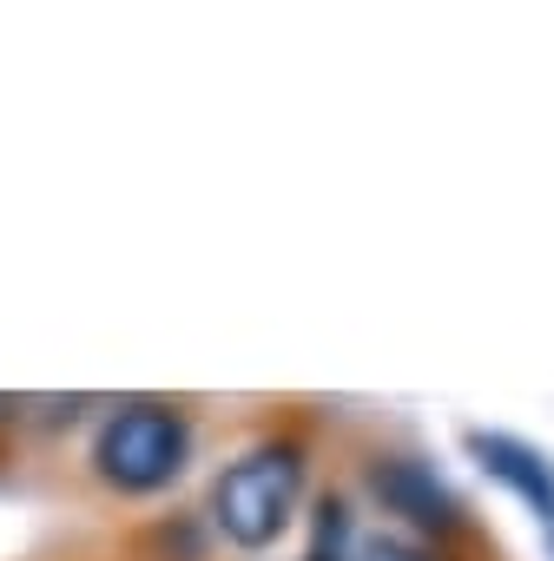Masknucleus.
I'll return each instance as SVG.
<instances>
[{"mask_svg":"<svg viewBox=\"0 0 554 561\" xmlns=\"http://www.w3.org/2000/svg\"><path fill=\"white\" fill-rule=\"evenodd\" d=\"M298 495H304V456L291 443H264L211 482V522L238 548H270L291 528Z\"/></svg>","mask_w":554,"mask_h":561,"instance_id":"obj_1","label":"nucleus"},{"mask_svg":"<svg viewBox=\"0 0 554 561\" xmlns=\"http://www.w3.org/2000/svg\"><path fill=\"white\" fill-rule=\"evenodd\" d=\"M185 456H192V430L172 403H126L100 423V443H93V469L119 495H152L178 482Z\"/></svg>","mask_w":554,"mask_h":561,"instance_id":"obj_2","label":"nucleus"},{"mask_svg":"<svg viewBox=\"0 0 554 561\" xmlns=\"http://www.w3.org/2000/svg\"><path fill=\"white\" fill-rule=\"evenodd\" d=\"M469 449H475V462L495 476V482H508L534 515H547L554 522V469H547V456H534L528 443H515V436H488V430H475L469 436Z\"/></svg>","mask_w":554,"mask_h":561,"instance_id":"obj_3","label":"nucleus"},{"mask_svg":"<svg viewBox=\"0 0 554 561\" xmlns=\"http://www.w3.org/2000/svg\"><path fill=\"white\" fill-rule=\"evenodd\" d=\"M377 495L396 502V508H403L409 522H423V528H449V522H455V502H449L442 482L423 476L416 462H383V469H377Z\"/></svg>","mask_w":554,"mask_h":561,"instance_id":"obj_4","label":"nucleus"},{"mask_svg":"<svg viewBox=\"0 0 554 561\" xmlns=\"http://www.w3.org/2000/svg\"><path fill=\"white\" fill-rule=\"evenodd\" d=\"M337 548H344V508H337V502H324V508H318V541H311V561H337Z\"/></svg>","mask_w":554,"mask_h":561,"instance_id":"obj_5","label":"nucleus"},{"mask_svg":"<svg viewBox=\"0 0 554 561\" xmlns=\"http://www.w3.org/2000/svg\"><path fill=\"white\" fill-rule=\"evenodd\" d=\"M357 561H436V554H423V548H409V541H370Z\"/></svg>","mask_w":554,"mask_h":561,"instance_id":"obj_6","label":"nucleus"},{"mask_svg":"<svg viewBox=\"0 0 554 561\" xmlns=\"http://www.w3.org/2000/svg\"><path fill=\"white\" fill-rule=\"evenodd\" d=\"M8 416H14V397H0V423H8Z\"/></svg>","mask_w":554,"mask_h":561,"instance_id":"obj_7","label":"nucleus"}]
</instances>
